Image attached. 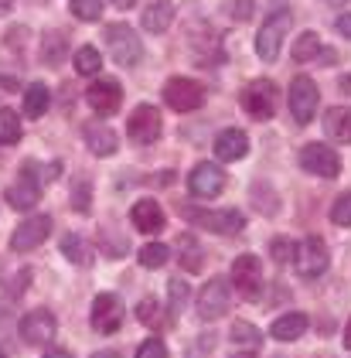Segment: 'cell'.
I'll return each instance as SVG.
<instances>
[{
    "mask_svg": "<svg viewBox=\"0 0 351 358\" xmlns=\"http://www.w3.org/2000/svg\"><path fill=\"white\" fill-rule=\"evenodd\" d=\"M334 28H338V34H345L351 41V14H341V17L334 21Z\"/></svg>",
    "mask_w": 351,
    "mask_h": 358,
    "instance_id": "ab89813d",
    "label": "cell"
},
{
    "mask_svg": "<svg viewBox=\"0 0 351 358\" xmlns=\"http://www.w3.org/2000/svg\"><path fill=\"white\" fill-rule=\"evenodd\" d=\"M48 106H52V92H48V85L45 83H34V85H27V92H24V113L27 116H45L48 113Z\"/></svg>",
    "mask_w": 351,
    "mask_h": 358,
    "instance_id": "484cf974",
    "label": "cell"
},
{
    "mask_svg": "<svg viewBox=\"0 0 351 358\" xmlns=\"http://www.w3.org/2000/svg\"><path fill=\"white\" fill-rule=\"evenodd\" d=\"M72 208H76V212H89V181H79V185H76Z\"/></svg>",
    "mask_w": 351,
    "mask_h": 358,
    "instance_id": "8d00e7d4",
    "label": "cell"
},
{
    "mask_svg": "<svg viewBox=\"0 0 351 358\" xmlns=\"http://www.w3.org/2000/svg\"><path fill=\"white\" fill-rule=\"evenodd\" d=\"M345 348H351V317H348V324H345Z\"/></svg>",
    "mask_w": 351,
    "mask_h": 358,
    "instance_id": "ee69618b",
    "label": "cell"
},
{
    "mask_svg": "<svg viewBox=\"0 0 351 358\" xmlns=\"http://www.w3.org/2000/svg\"><path fill=\"white\" fill-rule=\"evenodd\" d=\"M164 99H167L171 110L191 113V110H198V106L205 103V85L194 83V79L178 76V79H171V83L164 85Z\"/></svg>",
    "mask_w": 351,
    "mask_h": 358,
    "instance_id": "52a82bcc",
    "label": "cell"
},
{
    "mask_svg": "<svg viewBox=\"0 0 351 358\" xmlns=\"http://www.w3.org/2000/svg\"><path fill=\"white\" fill-rule=\"evenodd\" d=\"M232 17L236 21H249L252 17V0H232Z\"/></svg>",
    "mask_w": 351,
    "mask_h": 358,
    "instance_id": "f35d334b",
    "label": "cell"
},
{
    "mask_svg": "<svg viewBox=\"0 0 351 358\" xmlns=\"http://www.w3.org/2000/svg\"><path fill=\"white\" fill-rule=\"evenodd\" d=\"M324 130H327V137L331 140H338V143H351V110L348 106H334V110H327Z\"/></svg>",
    "mask_w": 351,
    "mask_h": 358,
    "instance_id": "cb8c5ba5",
    "label": "cell"
},
{
    "mask_svg": "<svg viewBox=\"0 0 351 358\" xmlns=\"http://www.w3.org/2000/svg\"><path fill=\"white\" fill-rule=\"evenodd\" d=\"M324 3H331V7H345L348 0H324Z\"/></svg>",
    "mask_w": 351,
    "mask_h": 358,
    "instance_id": "7dc6e473",
    "label": "cell"
},
{
    "mask_svg": "<svg viewBox=\"0 0 351 358\" xmlns=\"http://www.w3.org/2000/svg\"><path fill=\"white\" fill-rule=\"evenodd\" d=\"M331 222L334 225H351V192H345L331 205Z\"/></svg>",
    "mask_w": 351,
    "mask_h": 358,
    "instance_id": "836d02e7",
    "label": "cell"
},
{
    "mask_svg": "<svg viewBox=\"0 0 351 358\" xmlns=\"http://www.w3.org/2000/svg\"><path fill=\"white\" fill-rule=\"evenodd\" d=\"M178 256H181V263H185V270H188V273H198V270H201V246H198V239H194V236L178 239Z\"/></svg>",
    "mask_w": 351,
    "mask_h": 358,
    "instance_id": "83f0119b",
    "label": "cell"
},
{
    "mask_svg": "<svg viewBox=\"0 0 351 358\" xmlns=\"http://www.w3.org/2000/svg\"><path fill=\"white\" fill-rule=\"evenodd\" d=\"M167 256H171V249L164 246V243H147V246L140 249V263L147 270H161L164 263H167Z\"/></svg>",
    "mask_w": 351,
    "mask_h": 358,
    "instance_id": "1f68e13d",
    "label": "cell"
},
{
    "mask_svg": "<svg viewBox=\"0 0 351 358\" xmlns=\"http://www.w3.org/2000/svg\"><path fill=\"white\" fill-rule=\"evenodd\" d=\"M167 290H171V294H167V297H171V301H167V310H171V317H178V314L185 310V303H188V283H185L181 276H174V280L167 283Z\"/></svg>",
    "mask_w": 351,
    "mask_h": 358,
    "instance_id": "4dcf8cb0",
    "label": "cell"
},
{
    "mask_svg": "<svg viewBox=\"0 0 351 358\" xmlns=\"http://www.w3.org/2000/svg\"><path fill=\"white\" fill-rule=\"evenodd\" d=\"M106 45H109V52H113V58H116V65H136L140 55H143L136 31L127 28V24H113L106 31Z\"/></svg>",
    "mask_w": 351,
    "mask_h": 358,
    "instance_id": "30bf717a",
    "label": "cell"
},
{
    "mask_svg": "<svg viewBox=\"0 0 351 358\" xmlns=\"http://www.w3.org/2000/svg\"><path fill=\"white\" fill-rule=\"evenodd\" d=\"M62 252H65V259H72L76 266H89L92 263V243L85 239V236H79V232H69L65 239H62Z\"/></svg>",
    "mask_w": 351,
    "mask_h": 358,
    "instance_id": "d4e9b609",
    "label": "cell"
},
{
    "mask_svg": "<svg viewBox=\"0 0 351 358\" xmlns=\"http://www.w3.org/2000/svg\"><path fill=\"white\" fill-rule=\"evenodd\" d=\"M229 303H232V290L222 276H215L198 290V317L201 321H218V317L229 314Z\"/></svg>",
    "mask_w": 351,
    "mask_h": 358,
    "instance_id": "8992f818",
    "label": "cell"
},
{
    "mask_svg": "<svg viewBox=\"0 0 351 358\" xmlns=\"http://www.w3.org/2000/svg\"><path fill=\"white\" fill-rule=\"evenodd\" d=\"M109 3H113V7H120V10H127V7H134L136 0H109Z\"/></svg>",
    "mask_w": 351,
    "mask_h": 358,
    "instance_id": "b9f144b4",
    "label": "cell"
},
{
    "mask_svg": "<svg viewBox=\"0 0 351 358\" xmlns=\"http://www.w3.org/2000/svg\"><path fill=\"white\" fill-rule=\"evenodd\" d=\"M92 358H120L116 352H99V355H92Z\"/></svg>",
    "mask_w": 351,
    "mask_h": 358,
    "instance_id": "bcb514c9",
    "label": "cell"
},
{
    "mask_svg": "<svg viewBox=\"0 0 351 358\" xmlns=\"http://www.w3.org/2000/svg\"><path fill=\"white\" fill-rule=\"evenodd\" d=\"M123 317H127V310H123V301L116 294H99L92 301V328L96 331L113 334V331H120Z\"/></svg>",
    "mask_w": 351,
    "mask_h": 358,
    "instance_id": "5bb4252c",
    "label": "cell"
},
{
    "mask_svg": "<svg viewBox=\"0 0 351 358\" xmlns=\"http://www.w3.org/2000/svg\"><path fill=\"white\" fill-rule=\"evenodd\" d=\"M321 38H317V31H303L297 38V45L290 48V55H294V62H314V58L321 55Z\"/></svg>",
    "mask_w": 351,
    "mask_h": 358,
    "instance_id": "4316f807",
    "label": "cell"
},
{
    "mask_svg": "<svg viewBox=\"0 0 351 358\" xmlns=\"http://www.w3.org/2000/svg\"><path fill=\"white\" fill-rule=\"evenodd\" d=\"M136 317H140V324L154 328V324L161 321V317H157V303L150 301V297H147V301H140V307H136Z\"/></svg>",
    "mask_w": 351,
    "mask_h": 358,
    "instance_id": "d590c367",
    "label": "cell"
},
{
    "mask_svg": "<svg viewBox=\"0 0 351 358\" xmlns=\"http://www.w3.org/2000/svg\"><path fill=\"white\" fill-rule=\"evenodd\" d=\"M300 167L307 174H317V178H338L341 174V157L327 143H307L300 150Z\"/></svg>",
    "mask_w": 351,
    "mask_h": 358,
    "instance_id": "9c48e42d",
    "label": "cell"
},
{
    "mask_svg": "<svg viewBox=\"0 0 351 358\" xmlns=\"http://www.w3.org/2000/svg\"><path fill=\"white\" fill-rule=\"evenodd\" d=\"M72 14L79 21H99L103 17V0H72Z\"/></svg>",
    "mask_w": 351,
    "mask_h": 358,
    "instance_id": "d6a6232c",
    "label": "cell"
},
{
    "mask_svg": "<svg viewBox=\"0 0 351 358\" xmlns=\"http://www.w3.org/2000/svg\"><path fill=\"white\" fill-rule=\"evenodd\" d=\"M290 256H294V246H290L287 239H276V243H273V259H276V263H290Z\"/></svg>",
    "mask_w": 351,
    "mask_h": 358,
    "instance_id": "74e56055",
    "label": "cell"
},
{
    "mask_svg": "<svg viewBox=\"0 0 351 358\" xmlns=\"http://www.w3.org/2000/svg\"><path fill=\"white\" fill-rule=\"evenodd\" d=\"M229 338H232V345L243 352V355H256L259 352V345H263V334H259V328H252L249 321H236L232 324V331H229Z\"/></svg>",
    "mask_w": 351,
    "mask_h": 358,
    "instance_id": "603a6c76",
    "label": "cell"
},
{
    "mask_svg": "<svg viewBox=\"0 0 351 358\" xmlns=\"http://www.w3.org/2000/svg\"><path fill=\"white\" fill-rule=\"evenodd\" d=\"M130 219H134V225L143 232V236H154V232H161L164 229V208L154 201V198H140L134 208H130Z\"/></svg>",
    "mask_w": 351,
    "mask_h": 358,
    "instance_id": "ac0fdd59",
    "label": "cell"
},
{
    "mask_svg": "<svg viewBox=\"0 0 351 358\" xmlns=\"http://www.w3.org/2000/svg\"><path fill=\"white\" fill-rule=\"evenodd\" d=\"M185 219H191L194 225L208 229V232H218V236H236L243 232L245 215L239 208H215V212H201V208H185Z\"/></svg>",
    "mask_w": 351,
    "mask_h": 358,
    "instance_id": "5b68a950",
    "label": "cell"
},
{
    "mask_svg": "<svg viewBox=\"0 0 351 358\" xmlns=\"http://www.w3.org/2000/svg\"><path fill=\"white\" fill-rule=\"evenodd\" d=\"M0 358H7V355H3V352H0Z\"/></svg>",
    "mask_w": 351,
    "mask_h": 358,
    "instance_id": "c3c4849f",
    "label": "cell"
},
{
    "mask_svg": "<svg viewBox=\"0 0 351 358\" xmlns=\"http://www.w3.org/2000/svg\"><path fill=\"white\" fill-rule=\"evenodd\" d=\"M290 21H294L290 10H276V14H270L263 21V28L256 34V55L263 62H276L280 58V45H283V38L290 31Z\"/></svg>",
    "mask_w": 351,
    "mask_h": 358,
    "instance_id": "3957f363",
    "label": "cell"
},
{
    "mask_svg": "<svg viewBox=\"0 0 351 358\" xmlns=\"http://www.w3.org/2000/svg\"><path fill=\"white\" fill-rule=\"evenodd\" d=\"M76 72L79 76H96V72H103V55L96 52V48H79L76 52Z\"/></svg>",
    "mask_w": 351,
    "mask_h": 358,
    "instance_id": "f546056e",
    "label": "cell"
},
{
    "mask_svg": "<svg viewBox=\"0 0 351 358\" xmlns=\"http://www.w3.org/2000/svg\"><path fill=\"white\" fill-rule=\"evenodd\" d=\"M7 10H10V0H0V17H3Z\"/></svg>",
    "mask_w": 351,
    "mask_h": 358,
    "instance_id": "f6af8a7d",
    "label": "cell"
},
{
    "mask_svg": "<svg viewBox=\"0 0 351 358\" xmlns=\"http://www.w3.org/2000/svg\"><path fill=\"white\" fill-rule=\"evenodd\" d=\"M85 143H89V150L96 157L116 154V134L109 127H103V123H85Z\"/></svg>",
    "mask_w": 351,
    "mask_h": 358,
    "instance_id": "7402d4cb",
    "label": "cell"
},
{
    "mask_svg": "<svg viewBox=\"0 0 351 358\" xmlns=\"http://www.w3.org/2000/svg\"><path fill=\"white\" fill-rule=\"evenodd\" d=\"M62 38H65V34H52V41H62ZM45 58H48V62H58V58H62V45H52Z\"/></svg>",
    "mask_w": 351,
    "mask_h": 358,
    "instance_id": "60d3db41",
    "label": "cell"
},
{
    "mask_svg": "<svg viewBox=\"0 0 351 358\" xmlns=\"http://www.w3.org/2000/svg\"><path fill=\"white\" fill-rule=\"evenodd\" d=\"M215 154L218 161H243L249 154V137L243 130H222L215 140Z\"/></svg>",
    "mask_w": 351,
    "mask_h": 358,
    "instance_id": "d6986e66",
    "label": "cell"
},
{
    "mask_svg": "<svg viewBox=\"0 0 351 358\" xmlns=\"http://www.w3.org/2000/svg\"><path fill=\"white\" fill-rule=\"evenodd\" d=\"M21 140V120H17V113L14 110H0V143L3 147H10V143H17Z\"/></svg>",
    "mask_w": 351,
    "mask_h": 358,
    "instance_id": "f1b7e54d",
    "label": "cell"
},
{
    "mask_svg": "<svg viewBox=\"0 0 351 358\" xmlns=\"http://www.w3.org/2000/svg\"><path fill=\"white\" fill-rule=\"evenodd\" d=\"M327 263H331V252H327L321 236H303L297 246H294V266H297V273L303 276V280L324 276Z\"/></svg>",
    "mask_w": 351,
    "mask_h": 358,
    "instance_id": "6da1fadb",
    "label": "cell"
},
{
    "mask_svg": "<svg viewBox=\"0 0 351 358\" xmlns=\"http://www.w3.org/2000/svg\"><path fill=\"white\" fill-rule=\"evenodd\" d=\"M303 331H307V314L303 310H290V314H283V317L273 321L270 334L276 341H297Z\"/></svg>",
    "mask_w": 351,
    "mask_h": 358,
    "instance_id": "ffe728a7",
    "label": "cell"
},
{
    "mask_svg": "<svg viewBox=\"0 0 351 358\" xmlns=\"http://www.w3.org/2000/svg\"><path fill=\"white\" fill-rule=\"evenodd\" d=\"M174 21V3L171 0H154L147 10H143V31L150 34H164Z\"/></svg>",
    "mask_w": 351,
    "mask_h": 358,
    "instance_id": "44dd1931",
    "label": "cell"
},
{
    "mask_svg": "<svg viewBox=\"0 0 351 358\" xmlns=\"http://www.w3.org/2000/svg\"><path fill=\"white\" fill-rule=\"evenodd\" d=\"M136 358H167V345H164L161 338H150V341H143V345H140Z\"/></svg>",
    "mask_w": 351,
    "mask_h": 358,
    "instance_id": "e575fe53",
    "label": "cell"
},
{
    "mask_svg": "<svg viewBox=\"0 0 351 358\" xmlns=\"http://www.w3.org/2000/svg\"><path fill=\"white\" fill-rule=\"evenodd\" d=\"M55 314L52 310H45V307H38V310H31L24 321H21V338H24L27 345H52L55 341Z\"/></svg>",
    "mask_w": 351,
    "mask_h": 358,
    "instance_id": "9a60e30c",
    "label": "cell"
},
{
    "mask_svg": "<svg viewBox=\"0 0 351 358\" xmlns=\"http://www.w3.org/2000/svg\"><path fill=\"white\" fill-rule=\"evenodd\" d=\"M3 198H7V205H10V208H21V212H24V208H34V205H38V198H41V181H34V167L27 164L24 174L7 188Z\"/></svg>",
    "mask_w": 351,
    "mask_h": 358,
    "instance_id": "2e32d148",
    "label": "cell"
},
{
    "mask_svg": "<svg viewBox=\"0 0 351 358\" xmlns=\"http://www.w3.org/2000/svg\"><path fill=\"white\" fill-rule=\"evenodd\" d=\"M45 358H72V355H69V352H62V348H55V352H48Z\"/></svg>",
    "mask_w": 351,
    "mask_h": 358,
    "instance_id": "7bdbcfd3",
    "label": "cell"
},
{
    "mask_svg": "<svg viewBox=\"0 0 351 358\" xmlns=\"http://www.w3.org/2000/svg\"><path fill=\"white\" fill-rule=\"evenodd\" d=\"M161 113L154 110L150 103H143V106H136L134 113H130V120H127V134H130V140H136V143H154V140L161 137Z\"/></svg>",
    "mask_w": 351,
    "mask_h": 358,
    "instance_id": "4fadbf2b",
    "label": "cell"
},
{
    "mask_svg": "<svg viewBox=\"0 0 351 358\" xmlns=\"http://www.w3.org/2000/svg\"><path fill=\"white\" fill-rule=\"evenodd\" d=\"M243 110L252 116V120H273V113L280 106V89L273 79H252V83L243 89Z\"/></svg>",
    "mask_w": 351,
    "mask_h": 358,
    "instance_id": "7a4b0ae2",
    "label": "cell"
},
{
    "mask_svg": "<svg viewBox=\"0 0 351 358\" xmlns=\"http://www.w3.org/2000/svg\"><path fill=\"white\" fill-rule=\"evenodd\" d=\"M85 99H89V106L99 113V116H109V113L120 110V99H123V89L120 83H113V79H99V83L89 85V92H85Z\"/></svg>",
    "mask_w": 351,
    "mask_h": 358,
    "instance_id": "e0dca14e",
    "label": "cell"
},
{
    "mask_svg": "<svg viewBox=\"0 0 351 358\" xmlns=\"http://www.w3.org/2000/svg\"><path fill=\"white\" fill-rule=\"evenodd\" d=\"M188 188L194 198H218V194L225 192V171L218 164H212V161H201V164L191 171Z\"/></svg>",
    "mask_w": 351,
    "mask_h": 358,
    "instance_id": "7c38bea8",
    "label": "cell"
},
{
    "mask_svg": "<svg viewBox=\"0 0 351 358\" xmlns=\"http://www.w3.org/2000/svg\"><path fill=\"white\" fill-rule=\"evenodd\" d=\"M317 99H321V92H317V83H314V79L297 76V79L290 83V113H294V120H297L300 127H307V123L314 120Z\"/></svg>",
    "mask_w": 351,
    "mask_h": 358,
    "instance_id": "ba28073f",
    "label": "cell"
},
{
    "mask_svg": "<svg viewBox=\"0 0 351 358\" xmlns=\"http://www.w3.org/2000/svg\"><path fill=\"white\" fill-rule=\"evenodd\" d=\"M232 283H236V290L243 294L245 301H259L263 297V259L252 256V252L236 256V263H232Z\"/></svg>",
    "mask_w": 351,
    "mask_h": 358,
    "instance_id": "277c9868",
    "label": "cell"
},
{
    "mask_svg": "<svg viewBox=\"0 0 351 358\" xmlns=\"http://www.w3.org/2000/svg\"><path fill=\"white\" fill-rule=\"evenodd\" d=\"M48 232H52V219H48V215H31V219H24L14 229L10 249H14V252H31V249H38L48 239Z\"/></svg>",
    "mask_w": 351,
    "mask_h": 358,
    "instance_id": "8fae6325",
    "label": "cell"
}]
</instances>
